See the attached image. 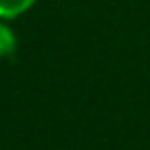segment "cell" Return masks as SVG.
<instances>
[{"label": "cell", "instance_id": "obj_2", "mask_svg": "<svg viewBox=\"0 0 150 150\" xmlns=\"http://www.w3.org/2000/svg\"><path fill=\"white\" fill-rule=\"evenodd\" d=\"M16 47H18L16 33L11 31L9 24H5L0 20V60H2V57H9L11 53L16 51Z\"/></svg>", "mask_w": 150, "mask_h": 150}, {"label": "cell", "instance_id": "obj_1", "mask_svg": "<svg viewBox=\"0 0 150 150\" xmlns=\"http://www.w3.org/2000/svg\"><path fill=\"white\" fill-rule=\"evenodd\" d=\"M33 5L35 0H0V20H16Z\"/></svg>", "mask_w": 150, "mask_h": 150}]
</instances>
